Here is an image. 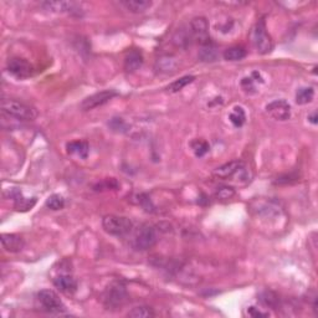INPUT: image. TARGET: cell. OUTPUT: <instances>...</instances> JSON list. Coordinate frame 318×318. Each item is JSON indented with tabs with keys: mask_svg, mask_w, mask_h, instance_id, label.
<instances>
[{
	"mask_svg": "<svg viewBox=\"0 0 318 318\" xmlns=\"http://www.w3.org/2000/svg\"><path fill=\"white\" fill-rule=\"evenodd\" d=\"M266 112L276 121H287L291 117V106L285 100H276L266 106Z\"/></svg>",
	"mask_w": 318,
	"mask_h": 318,
	"instance_id": "9c48e42d",
	"label": "cell"
},
{
	"mask_svg": "<svg viewBox=\"0 0 318 318\" xmlns=\"http://www.w3.org/2000/svg\"><path fill=\"white\" fill-rule=\"evenodd\" d=\"M143 55L141 51L132 50L125 58V70L127 72H134L143 65Z\"/></svg>",
	"mask_w": 318,
	"mask_h": 318,
	"instance_id": "e0dca14e",
	"label": "cell"
},
{
	"mask_svg": "<svg viewBox=\"0 0 318 318\" xmlns=\"http://www.w3.org/2000/svg\"><path fill=\"white\" fill-rule=\"evenodd\" d=\"M309 121H311L312 123H314V125H316V123H317V115H316V113H313V115H312L311 117H309Z\"/></svg>",
	"mask_w": 318,
	"mask_h": 318,
	"instance_id": "d590c367",
	"label": "cell"
},
{
	"mask_svg": "<svg viewBox=\"0 0 318 318\" xmlns=\"http://www.w3.org/2000/svg\"><path fill=\"white\" fill-rule=\"evenodd\" d=\"M247 314L251 317H268V313L267 312H261L260 309H257L256 307H249V309H247Z\"/></svg>",
	"mask_w": 318,
	"mask_h": 318,
	"instance_id": "e575fe53",
	"label": "cell"
},
{
	"mask_svg": "<svg viewBox=\"0 0 318 318\" xmlns=\"http://www.w3.org/2000/svg\"><path fill=\"white\" fill-rule=\"evenodd\" d=\"M2 245L8 252H20L25 246V241L17 234H3Z\"/></svg>",
	"mask_w": 318,
	"mask_h": 318,
	"instance_id": "4fadbf2b",
	"label": "cell"
},
{
	"mask_svg": "<svg viewBox=\"0 0 318 318\" xmlns=\"http://www.w3.org/2000/svg\"><path fill=\"white\" fill-rule=\"evenodd\" d=\"M38 299L41 306L49 312H61L65 309L63 301L53 289H41L38 293Z\"/></svg>",
	"mask_w": 318,
	"mask_h": 318,
	"instance_id": "ba28073f",
	"label": "cell"
},
{
	"mask_svg": "<svg viewBox=\"0 0 318 318\" xmlns=\"http://www.w3.org/2000/svg\"><path fill=\"white\" fill-rule=\"evenodd\" d=\"M102 227L107 234L113 236H125L133 227L131 219L120 215H106L102 219Z\"/></svg>",
	"mask_w": 318,
	"mask_h": 318,
	"instance_id": "3957f363",
	"label": "cell"
},
{
	"mask_svg": "<svg viewBox=\"0 0 318 318\" xmlns=\"http://www.w3.org/2000/svg\"><path fill=\"white\" fill-rule=\"evenodd\" d=\"M14 200H15V209L18 211H28L33 208L34 205L36 204V198H32V199H28V198H23L22 193L17 191V195L14 196Z\"/></svg>",
	"mask_w": 318,
	"mask_h": 318,
	"instance_id": "44dd1931",
	"label": "cell"
},
{
	"mask_svg": "<svg viewBox=\"0 0 318 318\" xmlns=\"http://www.w3.org/2000/svg\"><path fill=\"white\" fill-rule=\"evenodd\" d=\"M190 147L191 149H193L194 154H195L196 157H203L205 156L206 153L209 152V143L206 141H201V139H195V141H193L190 143Z\"/></svg>",
	"mask_w": 318,
	"mask_h": 318,
	"instance_id": "4316f807",
	"label": "cell"
},
{
	"mask_svg": "<svg viewBox=\"0 0 318 318\" xmlns=\"http://www.w3.org/2000/svg\"><path fill=\"white\" fill-rule=\"evenodd\" d=\"M191 40H193V35H191L190 30L180 29L173 36V43L177 46H179V48H187V46H189Z\"/></svg>",
	"mask_w": 318,
	"mask_h": 318,
	"instance_id": "7402d4cb",
	"label": "cell"
},
{
	"mask_svg": "<svg viewBox=\"0 0 318 318\" xmlns=\"http://www.w3.org/2000/svg\"><path fill=\"white\" fill-rule=\"evenodd\" d=\"M230 122L235 126V127H241L245 123V120H246V116H245L244 110L241 107H235L234 111L230 113L229 116Z\"/></svg>",
	"mask_w": 318,
	"mask_h": 318,
	"instance_id": "f1b7e54d",
	"label": "cell"
},
{
	"mask_svg": "<svg viewBox=\"0 0 318 318\" xmlns=\"http://www.w3.org/2000/svg\"><path fill=\"white\" fill-rule=\"evenodd\" d=\"M198 58L199 60L203 61V63H215L219 59L218 49H216L211 43L203 45L200 50H199Z\"/></svg>",
	"mask_w": 318,
	"mask_h": 318,
	"instance_id": "d6986e66",
	"label": "cell"
},
{
	"mask_svg": "<svg viewBox=\"0 0 318 318\" xmlns=\"http://www.w3.org/2000/svg\"><path fill=\"white\" fill-rule=\"evenodd\" d=\"M241 86L244 87V90L246 92H251L252 90H255L254 80H252L251 77H245V79L241 81Z\"/></svg>",
	"mask_w": 318,
	"mask_h": 318,
	"instance_id": "836d02e7",
	"label": "cell"
},
{
	"mask_svg": "<svg viewBox=\"0 0 318 318\" xmlns=\"http://www.w3.org/2000/svg\"><path fill=\"white\" fill-rule=\"evenodd\" d=\"M46 206H48L50 210L58 211L64 209L65 206V199L59 194H53L51 196H49L48 200H46Z\"/></svg>",
	"mask_w": 318,
	"mask_h": 318,
	"instance_id": "f546056e",
	"label": "cell"
},
{
	"mask_svg": "<svg viewBox=\"0 0 318 318\" xmlns=\"http://www.w3.org/2000/svg\"><path fill=\"white\" fill-rule=\"evenodd\" d=\"M2 110L7 115L22 121H34L38 117V112L32 106L10 98H4L2 101Z\"/></svg>",
	"mask_w": 318,
	"mask_h": 318,
	"instance_id": "7a4b0ae2",
	"label": "cell"
},
{
	"mask_svg": "<svg viewBox=\"0 0 318 318\" xmlns=\"http://www.w3.org/2000/svg\"><path fill=\"white\" fill-rule=\"evenodd\" d=\"M245 164L242 160H232V162L226 163V164L221 165V167L216 168L214 170L213 175L216 178V179L220 180H229L231 179L232 177H235L236 174H240V173L244 170Z\"/></svg>",
	"mask_w": 318,
	"mask_h": 318,
	"instance_id": "8fae6325",
	"label": "cell"
},
{
	"mask_svg": "<svg viewBox=\"0 0 318 318\" xmlns=\"http://www.w3.org/2000/svg\"><path fill=\"white\" fill-rule=\"evenodd\" d=\"M44 8L46 10H51V12H60V13H69V14H75L77 13V15H81V10L77 7L75 3H69V2H46L43 3Z\"/></svg>",
	"mask_w": 318,
	"mask_h": 318,
	"instance_id": "5bb4252c",
	"label": "cell"
},
{
	"mask_svg": "<svg viewBox=\"0 0 318 318\" xmlns=\"http://www.w3.org/2000/svg\"><path fill=\"white\" fill-rule=\"evenodd\" d=\"M128 317L132 318H149V317H154L156 313H154L153 308L148 306H139V307H134L133 309L127 313Z\"/></svg>",
	"mask_w": 318,
	"mask_h": 318,
	"instance_id": "cb8c5ba5",
	"label": "cell"
},
{
	"mask_svg": "<svg viewBox=\"0 0 318 318\" xmlns=\"http://www.w3.org/2000/svg\"><path fill=\"white\" fill-rule=\"evenodd\" d=\"M179 67L178 59L173 55H163L156 61V71L158 74H174Z\"/></svg>",
	"mask_w": 318,
	"mask_h": 318,
	"instance_id": "7c38bea8",
	"label": "cell"
},
{
	"mask_svg": "<svg viewBox=\"0 0 318 318\" xmlns=\"http://www.w3.org/2000/svg\"><path fill=\"white\" fill-rule=\"evenodd\" d=\"M157 242V232L152 225L143 224L136 231L133 237V247L139 251L152 249Z\"/></svg>",
	"mask_w": 318,
	"mask_h": 318,
	"instance_id": "5b68a950",
	"label": "cell"
},
{
	"mask_svg": "<svg viewBox=\"0 0 318 318\" xmlns=\"http://www.w3.org/2000/svg\"><path fill=\"white\" fill-rule=\"evenodd\" d=\"M215 195L220 200H229L235 195V189L232 187H221L216 190Z\"/></svg>",
	"mask_w": 318,
	"mask_h": 318,
	"instance_id": "4dcf8cb0",
	"label": "cell"
},
{
	"mask_svg": "<svg viewBox=\"0 0 318 318\" xmlns=\"http://www.w3.org/2000/svg\"><path fill=\"white\" fill-rule=\"evenodd\" d=\"M116 96H118V94L116 91H113V90H105V91L97 92V94L85 98L81 102V105H80V107H81L82 111L95 110V108L101 107V106L110 102Z\"/></svg>",
	"mask_w": 318,
	"mask_h": 318,
	"instance_id": "52a82bcc",
	"label": "cell"
},
{
	"mask_svg": "<svg viewBox=\"0 0 318 318\" xmlns=\"http://www.w3.org/2000/svg\"><path fill=\"white\" fill-rule=\"evenodd\" d=\"M223 56L226 61H241L246 58V50L241 46H232L224 51Z\"/></svg>",
	"mask_w": 318,
	"mask_h": 318,
	"instance_id": "ffe728a7",
	"label": "cell"
},
{
	"mask_svg": "<svg viewBox=\"0 0 318 318\" xmlns=\"http://www.w3.org/2000/svg\"><path fill=\"white\" fill-rule=\"evenodd\" d=\"M314 97V90L312 87H302L296 94L297 105H307L311 102Z\"/></svg>",
	"mask_w": 318,
	"mask_h": 318,
	"instance_id": "603a6c76",
	"label": "cell"
},
{
	"mask_svg": "<svg viewBox=\"0 0 318 318\" xmlns=\"http://www.w3.org/2000/svg\"><path fill=\"white\" fill-rule=\"evenodd\" d=\"M251 40L257 53L261 55H266V54L272 51V40H271V36L268 35L267 30H266L265 22L262 19L258 20L255 24L251 32Z\"/></svg>",
	"mask_w": 318,
	"mask_h": 318,
	"instance_id": "277c9868",
	"label": "cell"
},
{
	"mask_svg": "<svg viewBox=\"0 0 318 318\" xmlns=\"http://www.w3.org/2000/svg\"><path fill=\"white\" fill-rule=\"evenodd\" d=\"M260 301L266 307H270L273 309H276V307L278 306V297L272 291H263L262 293H260Z\"/></svg>",
	"mask_w": 318,
	"mask_h": 318,
	"instance_id": "d4e9b609",
	"label": "cell"
},
{
	"mask_svg": "<svg viewBox=\"0 0 318 318\" xmlns=\"http://www.w3.org/2000/svg\"><path fill=\"white\" fill-rule=\"evenodd\" d=\"M120 188V183L113 178H107V179L98 182L94 187L96 191H105V190H117Z\"/></svg>",
	"mask_w": 318,
	"mask_h": 318,
	"instance_id": "83f0119b",
	"label": "cell"
},
{
	"mask_svg": "<svg viewBox=\"0 0 318 318\" xmlns=\"http://www.w3.org/2000/svg\"><path fill=\"white\" fill-rule=\"evenodd\" d=\"M121 5L133 14H141L152 7V2H148V0H125V2H121Z\"/></svg>",
	"mask_w": 318,
	"mask_h": 318,
	"instance_id": "ac0fdd59",
	"label": "cell"
},
{
	"mask_svg": "<svg viewBox=\"0 0 318 318\" xmlns=\"http://www.w3.org/2000/svg\"><path fill=\"white\" fill-rule=\"evenodd\" d=\"M67 153L76 156L81 159H86L90 153L89 143L85 141H72L66 146Z\"/></svg>",
	"mask_w": 318,
	"mask_h": 318,
	"instance_id": "2e32d148",
	"label": "cell"
},
{
	"mask_svg": "<svg viewBox=\"0 0 318 318\" xmlns=\"http://www.w3.org/2000/svg\"><path fill=\"white\" fill-rule=\"evenodd\" d=\"M110 127L112 128V131H117V132H123L127 126H126L125 121L122 118H113L110 123Z\"/></svg>",
	"mask_w": 318,
	"mask_h": 318,
	"instance_id": "d6a6232c",
	"label": "cell"
},
{
	"mask_svg": "<svg viewBox=\"0 0 318 318\" xmlns=\"http://www.w3.org/2000/svg\"><path fill=\"white\" fill-rule=\"evenodd\" d=\"M190 33L193 35V40H196L201 44V46L210 44V36H209V23L205 18L198 17L194 18L190 22Z\"/></svg>",
	"mask_w": 318,
	"mask_h": 318,
	"instance_id": "8992f818",
	"label": "cell"
},
{
	"mask_svg": "<svg viewBox=\"0 0 318 318\" xmlns=\"http://www.w3.org/2000/svg\"><path fill=\"white\" fill-rule=\"evenodd\" d=\"M8 71L18 79H28L33 75V66L25 59L13 58L8 61Z\"/></svg>",
	"mask_w": 318,
	"mask_h": 318,
	"instance_id": "30bf717a",
	"label": "cell"
},
{
	"mask_svg": "<svg viewBox=\"0 0 318 318\" xmlns=\"http://www.w3.org/2000/svg\"><path fill=\"white\" fill-rule=\"evenodd\" d=\"M138 199H139L138 204H141V206L144 209V210H146V211H153V209H154L153 204H152L151 199H149L148 196L146 195V194H139Z\"/></svg>",
	"mask_w": 318,
	"mask_h": 318,
	"instance_id": "1f68e13d",
	"label": "cell"
},
{
	"mask_svg": "<svg viewBox=\"0 0 318 318\" xmlns=\"http://www.w3.org/2000/svg\"><path fill=\"white\" fill-rule=\"evenodd\" d=\"M128 292L125 283L121 281H113L106 288L103 294V303L107 309H117L127 302Z\"/></svg>",
	"mask_w": 318,
	"mask_h": 318,
	"instance_id": "6da1fadb",
	"label": "cell"
},
{
	"mask_svg": "<svg viewBox=\"0 0 318 318\" xmlns=\"http://www.w3.org/2000/svg\"><path fill=\"white\" fill-rule=\"evenodd\" d=\"M194 80H195V77H194V76L180 77V79L177 80V81L172 82V84H170L169 86L167 87V90L169 92H173V94H175V92H179L180 90H183L185 86H188V85L191 84V82H193Z\"/></svg>",
	"mask_w": 318,
	"mask_h": 318,
	"instance_id": "484cf974",
	"label": "cell"
},
{
	"mask_svg": "<svg viewBox=\"0 0 318 318\" xmlns=\"http://www.w3.org/2000/svg\"><path fill=\"white\" fill-rule=\"evenodd\" d=\"M54 286L64 293H74L77 289V281L70 275H60L54 278Z\"/></svg>",
	"mask_w": 318,
	"mask_h": 318,
	"instance_id": "9a60e30c",
	"label": "cell"
}]
</instances>
